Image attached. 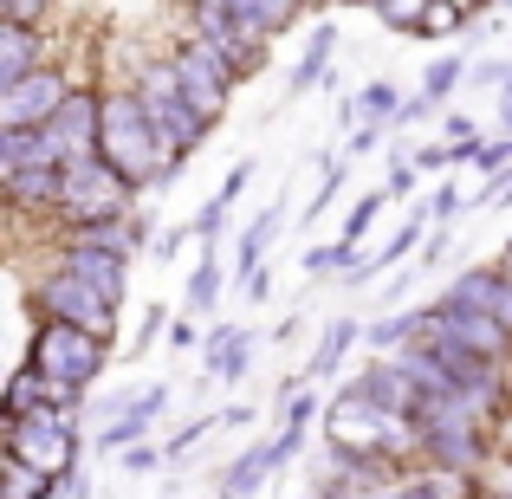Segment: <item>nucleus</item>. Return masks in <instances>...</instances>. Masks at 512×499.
<instances>
[{
	"mask_svg": "<svg viewBox=\"0 0 512 499\" xmlns=\"http://www.w3.org/2000/svg\"><path fill=\"white\" fill-rule=\"evenodd\" d=\"M396 111H402V91L389 85V78H370V85L350 98V117H363V124H396Z\"/></svg>",
	"mask_w": 512,
	"mask_h": 499,
	"instance_id": "obj_27",
	"label": "nucleus"
},
{
	"mask_svg": "<svg viewBox=\"0 0 512 499\" xmlns=\"http://www.w3.org/2000/svg\"><path fill=\"white\" fill-rule=\"evenodd\" d=\"M370 13L389 26V33H409V39H415V26H422L428 0H383V7H370Z\"/></svg>",
	"mask_w": 512,
	"mask_h": 499,
	"instance_id": "obj_34",
	"label": "nucleus"
},
{
	"mask_svg": "<svg viewBox=\"0 0 512 499\" xmlns=\"http://www.w3.org/2000/svg\"><path fill=\"white\" fill-rule=\"evenodd\" d=\"M383 201H389V188H363V195L350 201V214H344V240H350V247H357V240H363V234L376 227V214H383Z\"/></svg>",
	"mask_w": 512,
	"mask_h": 499,
	"instance_id": "obj_32",
	"label": "nucleus"
},
{
	"mask_svg": "<svg viewBox=\"0 0 512 499\" xmlns=\"http://www.w3.org/2000/svg\"><path fill=\"white\" fill-rule=\"evenodd\" d=\"M266 474H279L273 441H260V448H247V454H240V461L221 474V493H227V499H253V493L266 487Z\"/></svg>",
	"mask_w": 512,
	"mask_h": 499,
	"instance_id": "obj_22",
	"label": "nucleus"
},
{
	"mask_svg": "<svg viewBox=\"0 0 512 499\" xmlns=\"http://www.w3.org/2000/svg\"><path fill=\"white\" fill-rule=\"evenodd\" d=\"M188 240H195V227H169V234H156V240H150V247H156V260H175Z\"/></svg>",
	"mask_w": 512,
	"mask_h": 499,
	"instance_id": "obj_44",
	"label": "nucleus"
},
{
	"mask_svg": "<svg viewBox=\"0 0 512 499\" xmlns=\"http://www.w3.org/2000/svg\"><path fill=\"white\" fill-rule=\"evenodd\" d=\"M500 130L512 137V91H500Z\"/></svg>",
	"mask_w": 512,
	"mask_h": 499,
	"instance_id": "obj_51",
	"label": "nucleus"
},
{
	"mask_svg": "<svg viewBox=\"0 0 512 499\" xmlns=\"http://www.w3.org/2000/svg\"><path fill=\"white\" fill-rule=\"evenodd\" d=\"M201 363H208L214 383H240L253 363V331L240 325H208V337H201Z\"/></svg>",
	"mask_w": 512,
	"mask_h": 499,
	"instance_id": "obj_18",
	"label": "nucleus"
},
{
	"mask_svg": "<svg viewBox=\"0 0 512 499\" xmlns=\"http://www.w3.org/2000/svg\"><path fill=\"white\" fill-rule=\"evenodd\" d=\"M331 52H338V26L318 20L312 39H305V52H299V65H292V78H286L292 98H299V91H312V85H331Z\"/></svg>",
	"mask_w": 512,
	"mask_h": 499,
	"instance_id": "obj_21",
	"label": "nucleus"
},
{
	"mask_svg": "<svg viewBox=\"0 0 512 499\" xmlns=\"http://www.w3.org/2000/svg\"><path fill=\"white\" fill-rule=\"evenodd\" d=\"M163 325H169V312H163V305H150V318H143V337H137V350H143V344H156V337H163Z\"/></svg>",
	"mask_w": 512,
	"mask_h": 499,
	"instance_id": "obj_49",
	"label": "nucleus"
},
{
	"mask_svg": "<svg viewBox=\"0 0 512 499\" xmlns=\"http://www.w3.org/2000/svg\"><path fill=\"white\" fill-rule=\"evenodd\" d=\"M247 182H253V163H234V169H227V182L214 188V195H221L227 208H234V201H240V188H247Z\"/></svg>",
	"mask_w": 512,
	"mask_h": 499,
	"instance_id": "obj_46",
	"label": "nucleus"
},
{
	"mask_svg": "<svg viewBox=\"0 0 512 499\" xmlns=\"http://www.w3.org/2000/svg\"><path fill=\"white\" fill-rule=\"evenodd\" d=\"M506 78H512V59H480L467 72V91H506Z\"/></svg>",
	"mask_w": 512,
	"mask_h": 499,
	"instance_id": "obj_39",
	"label": "nucleus"
},
{
	"mask_svg": "<svg viewBox=\"0 0 512 499\" xmlns=\"http://www.w3.org/2000/svg\"><path fill=\"white\" fill-rule=\"evenodd\" d=\"M474 26V13L461 7V0H428V13H422V26H415V39H454V33H467Z\"/></svg>",
	"mask_w": 512,
	"mask_h": 499,
	"instance_id": "obj_30",
	"label": "nucleus"
},
{
	"mask_svg": "<svg viewBox=\"0 0 512 499\" xmlns=\"http://www.w3.org/2000/svg\"><path fill=\"white\" fill-rule=\"evenodd\" d=\"M214 299H221V260H214V247H201L195 273H188V312H214Z\"/></svg>",
	"mask_w": 512,
	"mask_h": 499,
	"instance_id": "obj_29",
	"label": "nucleus"
},
{
	"mask_svg": "<svg viewBox=\"0 0 512 499\" xmlns=\"http://www.w3.org/2000/svg\"><path fill=\"white\" fill-rule=\"evenodd\" d=\"M169 409V389L156 383V389H137V402H130L117 422H104L98 428V454H124V448H137V441H150V428H156V415Z\"/></svg>",
	"mask_w": 512,
	"mask_h": 499,
	"instance_id": "obj_17",
	"label": "nucleus"
},
{
	"mask_svg": "<svg viewBox=\"0 0 512 499\" xmlns=\"http://www.w3.org/2000/svg\"><path fill=\"white\" fill-rule=\"evenodd\" d=\"M500 266H506V273H512V247H506V260H500Z\"/></svg>",
	"mask_w": 512,
	"mask_h": 499,
	"instance_id": "obj_53",
	"label": "nucleus"
},
{
	"mask_svg": "<svg viewBox=\"0 0 512 499\" xmlns=\"http://www.w3.org/2000/svg\"><path fill=\"white\" fill-rule=\"evenodd\" d=\"M52 266H65V273H78L85 286H98L111 305H124V292H130V253H117V247L59 240V247H52Z\"/></svg>",
	"mask_w": 512,
	"mask_h": 499,
	"instance_id": "obj_12",
	"label": "nucleus"
},
{
	"mask_svg": "<svg viewBox=\"0 0 512 499\" xmlns=\"http://www.w3.org/2000/svg\"><path fill=\"white\" fill-rule=\"evenodd\" d=\"M389 428H396V415L383 409V402L363 396V383L338 389V396L325 402V441L344 454H370V461H389Z\"/></svg>",
	"mask_w": 512,
	"mask_h": 499,
	"instance_id": "obj_8",
	"label": "nucleus"
},
{
	"mask_svg": "<svg viewBox=\"0 0 512 499\" xmlns=\"http://www.w3.org/2000/svg\"><path fill=\"white\" fill-rule=\"evenodd\" d=\"M273 240H279V208H260V214H253V227H247V234H240V253H234V273L247 279L253 266L266 260V247H273Z\"/></svg>",
	"mask_w": 512,
	"mask_h": 499,
	"instance_id": "obj_28",
	"label": "nucleus"
},
{
	"mask_svg": "<svg viewBox=\"0 0 512 499\" xmlns=\"http://www.w3.org/2000/svg\"><path fill=\"white\" fill-rule=\"evenodd\" d=\"M338 188H344V156H331L325 175H318V188H312V201H305V221H318V214H325V201L338 195Z\"/></svg>",
	"mask_w": 512,
	"mask_h": 499,
	"instance_id": "obj_35",
	"label": "nucleus"
},
{
	"mask_svg": "<svg viewBox=\"0 0 512 499\" xmlns=\"http://www.w3.org/2000/svg\"><path fill=\"white\" fill-rule=\"evenodd\" d=\"M59 13V0H0V20H26V26H46Z\"/></svg>",
	"mask_w": 512,
	"mask_h": 499,
	"instance_id": "obj_38",
	"label": "nucleus"
},
{
	"mask_svg": "<svg viewBox=\"0 0 512 499\" xmlns=\"http://www.w3.org/2000/svg\"><path fill=\"white\" fill-rule=\"evenodd\" d=\"M325 7H363V0H325Z\"/></svg>",
	"mask_w": 512,
	"mask_h": 499,
	"instance_id": "obj_52",
	"label": "nucleus"
},
{
	"mask_svg": "<svg viewBox=\"0 0 512 499\" xmlns=\"http://www.w3.org/2000/svg\"><path fill=\"white\" fill-rule=\"evenodd\" d=\"M474 169L487 175V182H500V175L512 169V137H493V143H480V156H474Z\"/></svg>",
	"mask_w": 512,
	"mask_h": 499,
	"instance_id": "obj_37",
	"label": "nucleus"
},
{
	"mask_svg": "<svg viewBox=\"0 0 512 499\" xmlns=\"http://www.w3.org/2000/svg\"><path fill=\"white\" fill-rule=\"evenodd\" d=\"M0 499H59V480H52L46 467L7 454V461H0Z\"/></svg>",
	"mask_w": 512,
	"mask_h": 499,
	"instance_id": "obj_24",
	"label": "nucleus"
},
{
	"mask_svg": "<svg viewBox=\"0 0 512 499\" xmlns=\"http://www.w3.org/2000/svg\"><path fill=\"white\" fill-rule=\"evenodd\" d=\"M428 325L448 331L454 344H467L474 357L506 363V370H512V331L500 325V318H487V312H474V305H461V299H448V292H441V299L428 305Z\"/></svg>",
	"mask_w": 512,
	"mask_h": 499,
	"instance_id": "obj_11",
	"label": "nucleus"
},
{
	"mask_svg": "<svg viewBox=\"0 0 512 499\" xmlns=\"http://www.w3.org/2000/svg\"><path fill=\"white\" fill-rule=\"evenodd\" d=\"M26 305H33V318H59V325H85V331H117V305L104 299L98 286H85L78 273H65V266H52V273L33 279V292H26Z\"/></svg>",
	"mask_w": 512,
	"mask_h": 499,
	"instance_id": "obj_7",
	"label": "nucleus"
},
{
	"mask_svg": "<svg viewBox=\"0 0 512 499\" xmlns=\"http://www.w3.org/2000/svg\"><path fill=\"white\" fill-rule=\"evenodd\" d=\"M169 448H150V441H137V448H124V467L130 474H150V467H163Z\"/></svg>",
	"mask_w": 512,
	"mask_h": 499,
	"instance_id": "obj_41",
	"label": "nucleus"
},
{
	"mask_svg": "<svg viewBox=\"0 0 512 499\" xmlns=\"http://www.w3.org/2000/svg\"><path fill=\"white\" fill-rule=\"evenodd\" d=\"M305 7H325V0H305Z\"/></svg>",
	"mask_w": 512,
	"mask_h": 499,
	"instance_id": "obj_54",
	"label": "nucleus"
},
{
	"mask_svg": "<svg viewBox=\"0 0 512 499\" xmlns=\"http://www.w3.org/2000/svg\"><path fill=\"white\" fill-rule=\"evenodd\" d=\"M188 227H195V240H201V247H214V240H221V227H227V201H221V195H214V201H201Z\"/></svg>",
	"mask_w": 512,
	"mask_h": 499,
	"instance_id": "obj_36",
	"label": "nucleus"
},
{
	"mask_svg": "<svg viewBox=\"0 0 512 499\" xmlns=\"http://www.w3.org/2000/svg\"><path fill=\"white\" fill-rule=\"evenodd\" d=\"M383 137H389L383 124H357V130H350V156H370V150H383Z\"/></svg>",
	"mask_w": 512,
	"mask_h": 499,
	"instance_id": "obj_42",
	"label": "nucleus"
},
{
	"mask_svg": "<svg viewBox=\"0 0 512 499\" xmlns=\"http://www.w3.org/2000/svg\"><path fill=\"white\" fill-rule=\"evenodd\" d=\"M169 344H175V350L201 344V331H195V312H188V318H175V325H169Z\"/></svg>",
	"mask_w": 512,
	"mask_h": 499,
	"instance_id": "obj_47",
	"label": "nucleus"
},
{
	"mask_svg": "<svg viewBox=\"0 0 512 499\" xmlns=\"http://www.w3.org/2000/svg\"><path fill=\"white\" fill-rule=\"evenodd\" d=\"M169 65H175V85H182V98L195 104L201 117H214L221 124L227 117V104H234V85H240V72L221 59V52L208 46V39H195V33H182L169 46Z\"/></svg>",
	"mask_w": 512,
	"mask_h": 499,
	"instance_id": "obj_6",
	"label": "nucleus"
},
{
	"mask_svg": "<svg viewBox=\"0 0 512 499\" xmlns=\"http://www.w3.org/2000/svg\"><path fill=\"white\" fill-rule=\"evenodd\" d=\"M350 266H357V247H350V240H331V247H305V273H350Z\"/></svg>",
	"mask_w": 512,
	"mask_h": 499,
	"instance_id": "obj_33",
	"label": "nucleus"
},
{
	"mask_svg": "<svg viewBox=\"0 0 512 499\" xmlns=\"http://www.w3.org/2000/svg\"><path fill=\"white\" fill-rule=\"evenodd\" d=\"M7 454H20V461L46 467L52 480L78 474V402H65V409L13 415V422H7Z\"/></svg>",
	"mask_w": 512,
	"mask_h": 499,
	"instance_id": "obj_5",
	"label": "nucleus"
},
{
	"mask_svg": "<svg viewBox=\"0 0 512 499\" xmlns=\"http://www.w3.org/2000/svg\"><path fill=\"white\" fill-rule=\"evenodd\" d=\"M33 409H52V383L20 357V370L7 376V422H13V415H33Z\"/></svg>",
	"mask_w": 512,
	"mask_h": 499,
	"instance_id": "obj_26",
	"label": "nucleus"
},
{
	"mask_svg": "<svg viewBox=\"0 0 512 499\" xmlns=\"http://www.w3.org/2000/svg\"><path fill=\"white\" fill-rule=\"evenodd\" d=\"M441 130H448V143H480V130H474V117H467V111H448V117H441Z\"/></svg>",
	"mask_w": 512,
	"mask_h": 499,
	"instance_id": "obj_45",
	"label": "nucleus"
},
{
	"mask_svg": "<svg viewBox=\"0 0 512 499\" xmlns=\"http://www.w3.org/2000/svg\"><path fill=\"white\" fill-rule=\"evenodd\" d=\"M52 137H59V150L72 156H98L104 143V85H72V98L59 104V117H52Z\"/></svg>",
	"mask_w": 512,
	"mask_h": 499,
	"instance_id": "obj_13",
	"label": "nucleus"
},
{
	"mask_svg": "<svg viewBox=\"0 0 512 499\" xmlns=\"http://www.w3.org/2000/svg\"><path fill=\"white\" fill-rule=\"evenodd\" d=\"M363 396L383 402L389 415H415V396H422V389H415V376L402 370L396 357H376V363H363Z\"/></svg>",
	"mask_w": 512,
	"mask_h": 499,
	"instance_id": "obj_20",
	"label": "nucleus"
},
{
	"mask_svg": "<svg viewBox=\"0 0 512 499\" xmlns=\"http://www.w3.org/2000/svg\"><path fill=\"white\" fill-rule=\"evenodd\" d=\"M487 499H506V493H487Z\"/></svg>",
	"mask_w": 512,
	"mask_h": 499,
	"instance_id": "obj_55",
	"label": "nucleus"
},
{
	"mask_svg": "<svg viewBox=\"0 0 512 499\" xmlns=\"http://www.w3.org/2000/svg\"><path fill=\"white\" fill-rule=\"evenodd\" d=\"M467 72H474V65H467V59H454V52H441V59H435V65H428V72H422V91H428V98H435V104H448L454 91L467 85Z\"/></svg>",
	"mask_w": 512,
	"mask_h": 499,
	"instance_id": "obj_31",
	"label": "nucleus"
},
{
	"mask_svg": "<svg viewBox=\"0 0 512 499\" xmlns=\"http://www.w3.org/2000/svg\"><path fill=\"white\" fill-rule=\"evenodd\" d=\"M130 85H137V98H143V111H150L156 137H163L169 163H188V156H195L201 143L214 137V117H201L195 104L182 98V85H175L169 52H163V59H143L137 72H130Z\"/></svg>",
	"mask_w": 512,
	"mask_h": 499,
	"instance_id": "obj_3",
	"label": "nucleus"
},
{
	"mask_svg": "<svg viewBox=\"0 0 512 499\" xmlns=\"http://www.w3.org/2000/svg\"><path fill=\"white\" fill-rule=\"evenodd\" d=\"M435 111H441V104L428 98V91H415V98H402V111H396V124H389V130H409V124H422V117H435Z\"/></svg>",
	"mask_w": 512,
	"mask_h": 499,
	"instance_id": "obj_40",
	"label": "nucleus"
},
{
	"mask_svg": "<svg viewBox=\"0 0 512 499\" xmlns=\"http://www.w3.org/2000/svg\"><path fill=\"white\" fill-rule=\"evenodd\" d=\"M182 33L208 39V46H214V52H221V59L240 72V85L266 72V46H273V39L253 33V26H240L227 7H195V0H182Z\"/></svg>",
	"mask_w": 512,
	"mask_h": 499,
	"instance_id": "obj_9",
	"label": "nucleus"
},
{
	"mask_svg": "<svg viewBox=\"0 0 512 499\" xmlns=\"http://www.w3.org/2000/svg\"><path fill=\"white\" fill-rule=\"evenodd\" d=\"M78 78L65 72V65H39L33 78H20V85H0V130H39L59 117V104L72 98Z\"/></svg>",
	"mask_w": 512,
	"mask_h": 499,
	"instance_id": "obj_10",
	"label": "nucleus"
},
{
	"mask_svg": "<svg viewBox=\"0 0 512 499\" xmlns=\"http://www.w3.org/2000/svg\"><path fill=\"white\" fill-rule=\"evenodd\" d=\"M39 163H72V156L59 150V137H52V124H39V130H0V175L39 169Z\"/></svg>",
	"mask_w": 512,
	"mask_h": 499,
	"instance_id": "obj_19",
	"label": "nucleus"
},
{
	"mask_svg": "<svg viewBox=\"0 0 512 499\" xmlns=\"http://www.w3.org/2000/svg\"><path fill=\"white\" fill-rule=\"evenodd\" d=\"M240 292H247V299H253V305H260V299H266V292H273V279H266V266H253V273H247V279H240Z\"/></svg>",
	"mask_w": 512,
	"mask_h": 499,
	"instance_id": "obj_48",
	"label": "nucleus"
},
{
	"mask_svg": "<svg viewBox=\"0 0 512 499\" xmlns=\"http://www.w3.org/2000/svg\"><path fill=\"white\" fill-rule=\"evenodd\" d=\"M39 65H52V39L46 26H26V20H0V85H20L33 78Z\"/></svg>",
	"mask_w": 512,
	"mask_h": 499,
	"instance_id": "obj_15",
	"label": "nucleus"
},
{
	"mask_svg": "<svg viewBox=\"0 0 512 499\" xmlns=\"http://www.w3.org/2000/svg\"><path fill=\"white\" fill-rule=\"evenodd\" d=\"M441 253H448V234H435L422 253H415V266H441Z\"/></svg>",
	"mask_w": 512,
	"mask_h": 499,
	"instance_id": "obj_50",
	"label": "nucleus"
},
{
	"mask_svg": "<svg viewBox=\"0 0 512 499\" xmlns=\"http://www.w3.org/2000/svg\"><path fill=\"white\" fill-rule=\"evenodd\" d=\"M422 331H428V305H422V312H389V318H376V325L363 331V344H370L376 357H396V350L415 344Z\"/></svg>",
	"mask_w": 512,
	"mask_h": 499,
	"instance_id": "obj_25",
	"label": "nucleus"
},
{
	"mask_svg": "<svg viewBox=\"0 0 512 499\" xmlns=\"http://www.w3.org/2000/svg\"><path fill=\"white\" fill-rule=\"evenodd\" d=\"M7 182V201L20 221H52L59 227V195H65V163H39V169H13L0 175Z\"/></svg>",
	"mask_w": 512,
	"mask_h": 499,
	"instance_id": "obj_14",
	"label": "nucleus"
},
{
	"mask_svg": "<svg viewBox=\"0 0 512 499\" xmlns=\"http://www.w3.org/2000/svg\"><path fill=\"white\" fill-rule=\"evenodd\" d=\"M428 214H435V221H454V214H461V188L441 182V188H435V201H428Z\"/></svg>",
	"mask_w": 512,
	"mask_h": 499,
	"instance_id": "obj_43",
	"label": "nucleus"
},
{
	"mask_svg": "<svg viewBox=\"0 0 512 499\" xmlns=\"http://www.w3.org/2000/svg\"><path fill=\"white\" fill-rule=\"evenodd\" d=\"M26 363L52 383V409L65 402H85L104 383V363H111V337L85 331V325H59V318H33L26 337Z\"/></svg>",
	"mask_w": 512,
	"mask_h": 499,
	"instance_id": "obj_2",
	"label": "nucleus"
},
{
	"mask_svg": "<svg viewBox=\"0 0 512 499\" xmlns=\"http://www.w3.org/2000/svg\"><path fill=\"white\" fill-rule=\"evenodd\" d=\"M448 299L474 305V312L500 318V325L512 331V273H506V266H467V273H454Z\"/></svg>",
	"mask_w": 512,
	"mask_h": 499,
	"instance_id": "obj_16",
	"label": "nucleus"
},
{
	"mask_svg": "<svg viewBox=\"0 0 512 499\" xmlns=\"http://www.w3.org/2000/svg\"><path fill=\"white\" fill-rule=\"evenodd\" d=\"M98 156L124 175L137 195H143V188L163 195L175 175H182V163H169L163 137H156L150 111H143V98H137V85H111V91H104V143H98Z\"/></svg>",
	"mask_w": 512,
	"mask_h": 499,
	"instance_id": "obj_1",
	"label": "nucleus"
},
{
	"mask_svg": "<svg viewBox=\"0 0 512 499\" xmlns=\"http://www.w3.org/2000/svg\"><path fill=\"white\" fill-rule=\"evenodd\" d=\"M130 208H137V188L104 163V156H78V163H65L59 234H65V227H85V221H111V214H130Z\"/></svg>",
	"mask_w": 512,
	"mask_h": 499,
	"instance_id": "obj_4",
	"label": "nucleus"
},
{
	"mask_svg": "<svg viewBox=\"0 0 512 499\" xmlns=\"http://www.w3.org/2000/svg\"><path fill=\"white\" fill-rule=\"evenodd\" d=\"M370 331V325H357V318H331L325 325V337H318V350H312V363H305V376H338V363L350 357V344H357V337Z\"/></svg>",
	"mask_w": 512,
	"mask_h": 499,
	"instance_id": "obj_23",
	"label": "nucleus"
}]
</instances>
